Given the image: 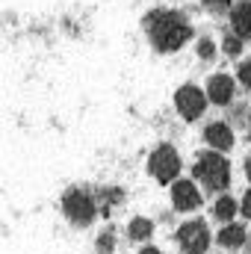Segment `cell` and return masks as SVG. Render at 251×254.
I'll return each mask as SVG.
<instances>
[{"instance_id":"cell-8","label":"cell","mask_w":251,"mask_h":254,"mask_svg":"<svg viewBox=\"0 0 251 254\" xmlns=\"http://www.w3.org/2000/svg\"><path fill=\"white\" fill-rule=\"evenodd\" d=\"M207 98H210L213 104H228V101L234 98V83H231V77L216 74V77L210 80V86H207Z\"/></svg>"},{"instance_id":"cell-1","label":"cell","mask_w":251,"mask_h":254,"mask_svg":"<svg viewBox=\"0 0 251 254\" xmlns=\"http://www.w3.org/2000/svg\"><path fill=\"white\" fill-rule=\"evenodd\" d=\"M145 27H148V33H151V42H154L160 51H178V48L189 39L187 21H184L181 15H175V12H166V9L151 12L148 21H145Z\"/></svg>"},{"instance_id":"cell-18","label":"cell","mask_w":251,"mask_h":254,"mask_svg":"<svg viewBox=\"0 0 251 254\" xmlns=\"http://www.w3.org/2000/svg\"><path fill=\"white\" fill-rule=\"evenodd\" d=\"M243 216H249V219H251V192L243 195Z\"/></svg>"},{"instance_id":"cell-16","label":"cell","mask_w":251,"mask_h":254,"mask_svg":"<svg viewBox=\"0 0 251 254\" xmlns=\"http://www.w3.org/2000/svg\"><path fill=\"white\" fill-rule=\"evenodd\" d=\"M98 252H101V254H113V237H110V234H104V237H101Z\"/></svg>"},{"instance_id":"cell-9","label":"cell","mask_w":251,"mask_h":254,"mask_svg":"<svg viewBox=\"0 0 251 254\" xmlns=\"http://www.w3.org/2000/svg\"><path fill=\"white\" fill-rule=\"evenodd\" d=\"M204 139H207V145H213L216 151H228V148L234 145L231 130H228V125H222V122H216V125L207 127V130H204Z\"/></svg>"},{"instance_id":"cell-12","label":"cell","mask_w":251,"mask_h":254,"mask_svg":"<svg viewBox=\"0 0 251 254\" xmlns=\"http://www.w3.org/2000/svg\"><path fill=\"white\" fill-rule=\"evenodd\" d=\"M213 213H216V216H219L222 222H231V219L237 216V201H234V198H228V195H222V198L216 201Z\"/></svg>"},{"instance_id":"cell-21","label":"cell","mask_w":251,"mask_h":254,"mask_svg":"<svg viewBox=\"0 0 251 254\" xmlns=\"http://www.w3.org/2000/svg\"><path fill=\"white\" fill-rule=\"evenodd\" d=\"M246 175H249V178H251V157H249V160H246Z\"/></svg>"},{"instance_id":"cell-14","label":"cell","mask_w":251,"mask_h":254,"mask_svg":"<svg viewBox=\"0 0 251 254\" xmlns=\"http://www.w3.org/2000/svg\"><path fill=\"white\" fill-rule=\"evenodd\" d=\"M237 74H240V83H243V86H251V60H246V63L240 65Z\"/></svg>"},{"instance_id":"cell-6","label":"cell","mask_w":251,"mask_h":254,"mask_svg":"<svg viewBox=\"0 0 251 254\" xmlns=\"http://www.w3.org/2000/svg\"><path fill=\"white\" fill-rule=\"evenodd\" d=\"M175 104H178V110H181L184 119L195 122L204 113V107H207V95L201 89H195V86H181L178 95H175Z\"/></svg>"},{"instance_id":"cell-11","label":"cell","mask_w":251,"mask_h":254,"mask_svg":"<svg viewBox=\"0 0 251 254\" xmlns=\"http://www.w3.org/2000/svg\"><path fill=\"white\" fill-rule=\"evenodd\" d=\"M219 243H222L225 249H240V246L246 243V231H243L240 225H228V228L219 234Z\"/></svg>"},{"instance_id":"cell-17","label":"cell","mask_w":251,"mask_h":254,"mask_svg":"<svg viewBox=\"0 0 251 254\" xmlns=\"http://www.w3.org/2000/svg\"><path fill=\"white\" fill-rule=\"evenodd\" d=\"M213 51H216V48H213V42H207V39L198 45V54H201L204 60H210V57H213Z\"/></svg>"},{"instance_id":"cell-5","label":"cell","mask_w":251,"mask_h":254,"mask_svg":"<svg viewBox=\"0 0 251 254\" xmlns=\"http://www.w3.org/2000/svg\"><path fill=\"white\" fill-rule=\"evenodd\" d=\"M65 207V216L74 222V225H89L92 219H95V204H92V198L86 195V192H68L63 201Z\"/></svg>"},{"instance_id":"cell-15","label":"cell","mask_w":251,"mask_h":254,"mask_svg":"<svg viewBox=\"0 0 251 254\" xmlns=\"http://www.w3.org/2000/svg\"><path fill=\"white\" fill-rule=\"evenodd\" d=\"M225 51H228V54H240V51H243V39H240V36L225 39Z\"/></svg>"},{"instance_id":"cell-3","label":"cell","mask_w":251,"mask_h":254,"mask_svg":"<svg viewBox=\"0 0 251 254\" xmlns=\"http://www.w3.org/2000/svg\"><path fill=\"white\" fill-rule=\"evenodd\" d=\"M148 169H151V175H154L160 184H172V178H178V172H181V157H178V151H175L172 145H160V148L151 154Z\"/></svg>"},{"instance_id":"cell-2","label":"cell","mask_w":251,"mask_h":254,"mask_svg":"<svg viewBox=\"0 0 251 254\" xmlns=\"http://www.w3.org/2000/svg\"><path fill=\"white\" fill-rule=\"evenodd\" d=\"M195 175L207 184V190L219 192V190H225L228 181H231V166H228L225 157H219L216 151H210V154H201V157H198Z\"/></svg>"},{"instance_id":"cell-10","label":"cell","mask_w":251,"mask_h":254,"mask_svg":"<svg viewBox=\"0 0 251 254\" xmlns=\"http://www.w3.org/2000/svg\"><path fill=\"white\" fill-rule=\"evenodd\" d=\"M231 24H234L240 39H249L251 36V3H237L231 9Z\"/></svg>"},{"instance_id":"cell-13","label":"cell","mask_w":251,"mask_h":254,"mask_svg":"<svg viewBox=\"0 0 251 254\" xmlns=\"http://www.w3.org/2000/svg\"><path fill=\"white\" fill-rule=\"evenodd\" d=\"M151 222L148 219H133L130 222V228H127V234H130V240H148L151 237Z\"/></svg>"},{"instance_id":"cell-20","label":"cell","mask_w":251,"mask_h":254,"mask_svg":"<svg viewBox=\"0 0 251 254\" xmlns=\"http://www.w3.org/2000/svg\"><path fill=\"white\" fill-rule=\"evenodd\" d=\"M142 254H160V252H157V249H151V246H148V249H142Z\"/></svg>"},{"instance_id":"cell-19","label":"cell","mask_w":251,"mask_h":254,"mask_svg":"<svg viewBox=\"0 0 251 254\" xmlns=\"http://www.w3.org/2000/svg\"><path fill=\"white\" fill-rule=\"evenodd\" d=\"M204 3H207L210 9H225V6H228L231 0H204Z\"/></svg>"},{"instance_id":"cell-4","label":"cell","mask_w":251,"mask_h":254,"mask_svg":"<svg viewBox=\"0 0 251 254\" xmlns=\"http://www.w3.org/2000/svg\"><path fill=\"white\" fill-rule=\"evenodd\" d=\"M178 243L187 254H204L210 246V231L204 222H187L181 231H178Z\"/></svg>"},{"instance_id":"cell-7","label":"cell","mask_w":251,"mask_h":254,"mask_svg":"<svg viewBox=\"0 0 251 254\" xmlns=\"http://www.w3.org/2000/svg\"><path fill=\"white\" fill-rule=\"evenodd\" d=\"M172 201H175L178 210H195L201 204V192L195 190L192 181H178L172 187Z\"/></svg>"}]
</instances>
